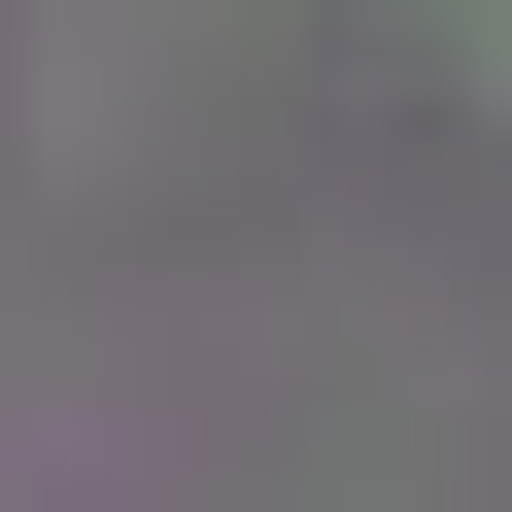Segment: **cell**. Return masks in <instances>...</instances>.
<instances>
[{"instance_id":"1","label":"cell","mask_w":512,"mask_h":512,"mask_svg":"<svg viewBox=\"0 0 512 512\" xmlns=\"http://www.w3.org/2000/svg\"><path fill=\"white\" fill-rule=\"evenodd\" d=\"M444 69H512V0H444Z\"/></svg>"}]
</instances>
